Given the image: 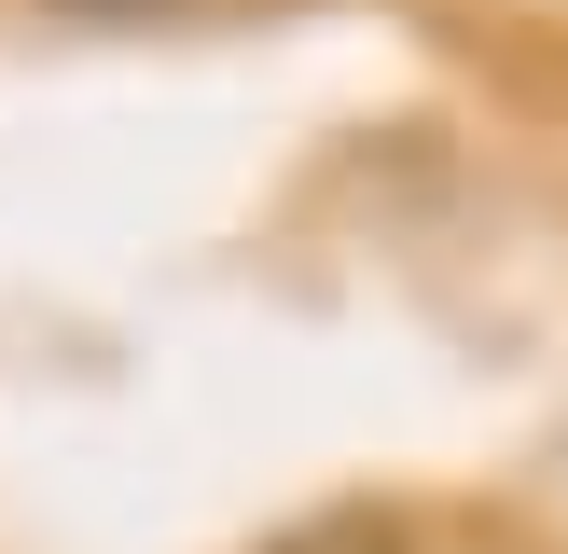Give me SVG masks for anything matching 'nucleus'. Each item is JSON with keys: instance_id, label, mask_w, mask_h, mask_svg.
Listing matches in <instances>:
<instances>
[{"instance_id": "1", "label": "nucleus", "mask_w": 568, "mask_h": 554, "mask_svg": "<svg viewBox=\"0 0 568 554\" xmlns=\"http://www.w3.org/2000/svg\"><path fill=\"white\" fill-rule=\"evenodd\" d=\"M264 554H416V541H403L388 513H305V526H277Z\"/></svg>"}, {"instance_id": "2", "label": "nucleus", "mask_w": 568, "mask_h": 554, "mask_svg": "<svg viewBox=\"0 0 568 554\" xmlns=\"http://www.w3.org/2000/svg\"><path fill=\"white\" fill-rule=\"evenodd\" d=\"M42 14H70V28H153V14H181V0H42Z\"/></svg>"}]
</instances>
